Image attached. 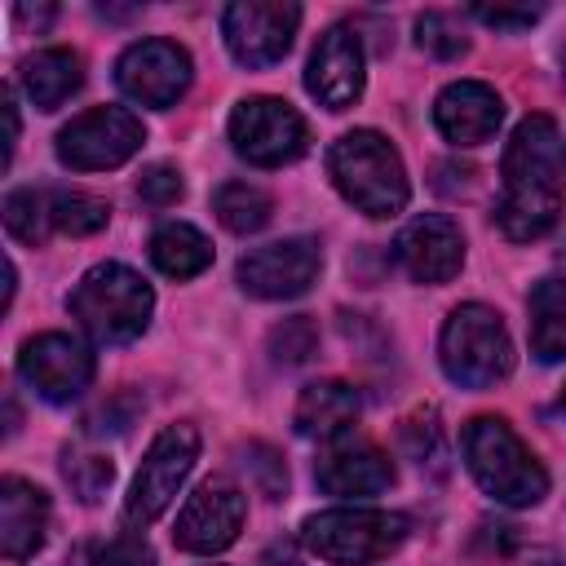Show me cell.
<instances>
[{
    "label": "cell",
    "instance_id": "6da1fadb",
    "mask_svg": "<svg viewBox=\"0 0 566 566\" xmlns=\"http://www.w3.org/2000/svg\"><path fill=\"white\" fill-rule=\"evenodd\" d=\"M504 195L495 203V226L513 243L544 239L562 221V137L548 115H526L504 146Z\"/></svg>",
    "mask_w": 566,
    "mask_h": 566
},
{
    "label": "cell",
    "instance_id": "7a4b0ae2",
    "mask_svg": "<svg viewBox=\"0 0 566 566\" xmlns=\"http://www.w3.org/2000/svg\"><path fill=\"white\" fill-rule=\"evenodd\" d=\"M464 447V464L473 473V482L509 509H531L548 495V473L544 464L531 455V447L509 429V420L500 416H473L460 433Z\"/></svg>",
    "mask_w": 566,
    "mask_h": 566
},
{
    "label": "cell",
    "instance_id": "3957f363",
    "mask_svg": "<svg viewBox=\"0 0 566 566\" xmlns=\"http://www.w3.org/2000/svg\"><path fill=\"white\" fill-rule=\"evenodd\" d=\"M327 172H332L336 190L367 217H394L411 199L402 155L376 128H354V133L336 137L327 150Z\"/></svg>",
    "mask_w": 566,
    "mask_h": 566
},
{
    "label": "cell",
    "instance_id": "277c9868",
    "mask_svg": "<svg viewBox=\"0 0 566 566\" xmlns=\"http://www.w3.org/2000/svg\"><path fill=\"white\" fill-rule=\"evenodd\" d=\"M66 305H71L75 323L97 345H128L146 332L150 310H155V292L137 270H128L119 261H102L75 283Z\"/></svg>",
    "mask_w": 566,
    "mask_h": 566
},
{
    "label": "cell",
    "instance_id": "5b68a950",
    "mask_svg": "<svg viewBox=\"0 0 566 566\" xmlns=\"http://www.w3.org/2000/svg\"><path fill=\"white\" fill-rule=\"evenodd\" d=\"M438 358H442L447 380L464 389H491L495 380L513 371V340H509L504 318L478 301L455 305L442 323Z\"/></svg>",
    "mask_w": 566,
    "mask_h": 566
},
{
    "label": "cell",
    "instance_id": "8992f818",
    "mask_svg": "<svg viewBox=\"0 0 566 566\" xmlns=\"http://www.w3.org/2000/svg\"><path fill=\"white\" fill-rule=\"evenodd\" d=\"M301 539L332 566H371L407 539V517L389 509H323L301 522Z\"/></svg>",
    "mask_w": 566,
    "mask_h": 566
},
{
    "label": "cell",
    "instance_id": "52a82bcc",
    "mask_svg": "<svg viewBox=\"0 0 566 566\" xmlns=\"http://www.w3.org/2000/svg\"><path fill=\"white\" fill-rule=\"evenodd\" d=\"M199 460V429L195 424H168L155 433V442L146 447V460L128 486V504H124V517L133 526H150L172 500H177V486L186 482V473L195 469Z\"/></svg>",
    "mask_w": 566,
    "mask_h": 566
},
{
    "label": "cell",
    "instance_id": "ba28073f",
    "mask_svg": "<svg viewBox=\"0 0 566 566\" xmlns=\"http://www.w3.org/2000/svg\"><path fill=\"white\" fill-rule=\"evenodd\" d=\"M230 142L256 168H283L305 155L310 128L283 97H243L230 111Z\"/></svg>",
    "mask_w": 566,
    "mask_h": 566
},
{
    "label": "cell",
    "instance_id": "9c48e42d",
    "mask_svg": "<svg viewBox=\"0 0 566 566\" xmlns=\"http://www.w3.org/2000/svg\"><path fill=\"white\" fill-rule=\"evenodd\" d=\"M142 142H146V128L133 111L93 106L57 133V159L75 172H102V168H119L124 159H133Z\"/></svg>",
    "mask_w": 566,
    "mask_h": 566
},
{
    "label": "cell",
    "instance_id": "30bf717a",
    "mask_svg": "<svg viewBox=\"0 0 566 566\" xmlns=\"http://www.w3.org/2000/svg\"><path fill=\"white\" fill-rule=\"evenodd\" d=\"M301 27V9L292 0H234L221 13V35L234 62L243 66H274Z\"/></svg>",
    "mask_w": 566,
    "mask_h": 566
},
{
    "label": "cell",
    "instance_id": "8fae6325",
    "mask_svg": "<svg viewBox=\"0 0 566 566\" xmlns=\"http://www.w3.org/2000/svg\"><path fill=\"white\" fill-rule=\"evenodd\" d=\"M243 491L226 478V473H212L195 486V495L186 500V509L177 513V526H172V544L181 553H199V557H212L221 548H230L239 539V526H243Z\"/></svg>",
    "mask_w": 566,
    "mask_h": 566
},
{
    "label": "cell",
    "instance_id": "7c38bea8",
    "mask_svg": "<svg viewBox=\"0 0 566 566\" xmlns=\"http://www.w3.org/2000/svg\"><path fill=\"white\" fill-rule=\"evenodd\" d=\"M318 265H323V248L318 239H279V243H265V248H252L248 256H239L234 274H239V287L256 301H287V296H301L310 292V283L318 279Z\"/></svg>",
    "mask_w": 566,
    "mask_h": 566
},
{
    "label": "cell",
    "instance_id": "4fadbf2b",
    "mask_svg": "<svg viewBox=\"0 0 566 566\" xmlns=\"http://www.w3.org/2000/svg\"><path fill=\"white\" fill-rule=\"evenodd\" d=\"M115 84L137 106L168 111L190 88V53L172 40H137L115 62Z\"/></svg>",
    "mask_w": 566,
    "mask_h": 566
},
{
    "label": "cell",
    "instance_id": "5bb4252c",
    "mask_svg": "<svg viewBox=\"0 0 566 566\" xmlns=\"http://www.w3.org/2000/svg\"><path fill=\"white\" fill-rule=\"evenodd\" d=\"M18 376L44 402H71L93 380V354L66 332H40L18 349Z\"/></svg>",
    "mask_w": 566,
    "mask_h": 566
},
{
    "label": "cell",
    "instance_id": "9a60e30c",
    "mask_svg": "<svg viewBox=\"0 0 566 566\" xmlns=\"http://www.w3.org/2000/svg\"><path fill=\"white\" fill-rule=\"evenodd\" d=\"M363 40H358V27H327L305 62V88L310 97H318L327 111H345L363 97Z\"/></svg>",
    "mask_w": 566,
    "mask_h": 566
},
{
    "label": "cell",
    "instance_id": "2e32d148",
    "mask_svg": "<svg viewBox=\"0 0 566 566\" xmlns=\"http://www.w3.org/2000/svg\"><path fill=\"white\" fill-rule=\"evenodd\" d=\"M394 256L416 283H447L464 265V234H460V226L451 217L424 212V217H411L398 230Z\"/></svg>",
    "mask_w": 566,
    "mask_h": 566
},
{
    "label": "cell",
    "instance_id": "e0dca14e",
    "mask_svg": "<svg viewBox=\"0 0 566 566\" xmlns=\"http://www.w3.org/2000/svg\"><path fill=\"white\" fill-rule=\"evenodd\" d=\"M314 478L327 495H340V500H358V495H380L394 486V464L389 455L367 442V438H354V433H340L327 442V451L318 455L314 464Z\"/></svg>",
    "mask_w": 566,
    "mask_h": 566
},
{
    "label": "cell",
    "instance_id": "ac0fdd59",
    "mask_svg": "<svg viewBox=\"0 0 566 566\" xmlns=\"http://www.w3.org/2000/svg\"><path fill=\"white\" fill-rule=\"evenodd\" d=\"M504 119V102L482 80H455L433 102V124L451 146H482L495 137Z\"/></svg>",
    "mask_w": 566,
    "mask_h": 566
},
{
    "label": "cell",
    "instance_id": "d6986e66",
    "mask_svg": "<svg viewBox=\"0 0 566 566\" xmlns=\"http://www.w3.org/2000/svg\"><path fill=\"white\" fill-rule=\"evenodd\" d=\"M49 535V495L27 482V478H4L0 482V553L9 562H27L31 553L44 548Z\"/></svg>",
    "mask_w": 566,
    "mask_h": 566
},
{
    "label": "cell",
    "instance_id": "ffe728a7",
    "mask_svg": "<svg viewBox=\"0 0 566 566\" xmlns=\"http://www.w3.org/2000/svg\"><path fill=\"white\" fill-rule=\"evenodd\" d=\"M363 411V398L354 385L345 380H310L296 398V411H292V424L301 438H318V442H332L340 433L354 429Z\"/></svg>",
    "mask_w": 566,
    "mask_h": 566
},
{
    "label": "cell",
    "instance_id": "44dd1931",
    "mask_svg": "<svg viewBox=\"0 0 566 566\" xmlns=\"http://www.w3.org/2000/svg\"><path fill=\"white\" fill-rule=\"evenodd\" d=\"M84 84V62L75 49H40L22 62V88L40 111H57Z\"/></svg>",
    "mask_w": 566,
    "mask_h": 566
},
{
    "label": "cell",
    "instance_id": "7402d4cb",
    "mask_svg": "<svg viewBox=\"0 0 566 566\" xmlns=\"http://www.w3.org/2000/svg\"><path fill=\"white\" fill-rule=\"evenodd\" d=\"M531 354L539 363L566 358V279H539L531 287Z\"/></svg>",
    "mask_w": 566,
    "mask_h": 566
},
{
    "label": "cell",
    "instance_id": "603a6c76",
    "mask_svg": "<svg viewBox=\"0 0 566 566\" xmlns=\"http://www.w3.org/2000/svg\"><path fill=\"white\" fill-rule=\"evenodd\" d=\"M150 261L168 279H195V274H203L212 265V243L195 226L168 221V226H159L150 234Z\"/></svg>",
    "mask_w": 566,
    "mask_h": 566
},
{
    "label": "cell",
    "instance_id": "cb8c5ba5",
    "mask_svg": "<svg viewBox=\"0 0 566 566\" xmlns=\"http://www.w3.org/2000/svg\"><path fill=\"white\" fill-rule=\"evenodd\" d=\"M270 208H274L270 195L252 181H226L212 195V212L230 234H256L270 221Z\"/></svg>",
    "mask_w": 566,
    "mask_h": 566
},
{
    "label": "cell",
    "instance_id": "d4e9b609",
    "mask_svg": "<svg viewBox=\"0 0 566 566\" xmlns=\"http://www.w3.org/2000/svg\"><path fill=\"white\" fill-rule=\"evenodd\" d=\"M49 226H53V203H49V195L44 190H9L4 195V230L18 239V243H27V248H35V243H44L49 239Z\"/></svg>",
    "mask_w": 566,
    "mask_h": 566
},
{
    "label": "cell",
    "instance_id": "484cf974",
    "mask_svg": "<svg viewBox=\"0 0 566 566\" xmlns=\"http://www.w3.org/2000/svg\"><path fill=\"white\" fill-rule=\"evenodd\" d=\"M398 447L407 460H416L420 469L424 464H442V451H447V429H442V416L438 407H416L402 424H398Z\"/></svg>",
    "mask_w": 566,
    "mask_h": 566
},
{
    "label": "cell",
    "instance_id": "4316f807",
    "mask_svg": "<svg viewBox=\"0 0 566 566\" xmlns=\"http://www.w3.org/2000/svg\"><path fill=\"white\" fill-rule=\"evenodd\" d=\"M49 203H53V226L66 234H97L111 217V203L88 190H53Z\"/></svg>",
    "mask_w": 566,
    "mask_h": 566
},
{
    "label": "cell",
    "instance_id": "83f0119b",
    "mask_svg": "<svg viewBox=\"0 0 566 566\" xmlns=\"http://www.w3.org/2000/svg\"><path fill=\"white\" fill-rule=\"evenodd\" d=\"M416 44H420L424 53L442 57V62L469 53V35H464L460 18H455V13H442V9H429V13L416 18Z\"/></svg>",
    "mask_w": 566,
    "mask_h": 566
},
{
    "label": "cell",
    "instance_id": "f1b7e54d",
    "mask_svg": "<svg viewBox=\"0 0 566 566\" xmlns=\"http://www.w3.org/2000/svg\"><path fill=\"white\" fill-rule=\"evenodd\" d=\"M270 354H274V363H283V367L310 363V358L318 354V323H314L310 314L283 318V323L270 332Z\"/></svg>",
    "mask_w": 566,
    "mask_h": 566
},
{
    "label": "cell",
    "instance_id": "f546056e",
    "mask_svg": "<svg viewBox=\"0 0 566 566\" xmlns=\"http://www.w3.org/2000/svg\"><path fill=\"white\" fill-rule=\"evenodd\" d=\"M239 464H243L248 482H252L265 500H279V495L287 491V464L279 460L274 447H265V442H248V447L239 451Z\"/></svg>",
    "mask_w": 566,
    "mask_h": 566
},
{
    "label": "cell",
    "instance_id": "4dcf8cb0",
    "mask_svg": "<svg viewBox=\"0 0 566 566\" xmlns=\"http://www.w3.org/2000/svg\"><path fill=\"white\" fill-rule=\"evenodd\" d=\"M62 473H66L71 491H75L84 504H97V500L106 495L111 478H115V464H111L106 455H71V451H66Z\"/></svg>",
    "mask_w": 566,
    "mask_h": 566
},
{
    "label": "cell",
    "instance_id": "1f68e13d",
    "mask_svg": "<svg viewBox=\"0 0 566 566\" xmlns=\"http://www.w3.org/2000/svg\"><path fill=\"white\" fill-rule=\"evenodd\" d=\"M181 190H186V181H181V172H177L172 164H150V168L137 177V195H142L150 208H168V203H177Z\"/></svg>",
    "mask_w": 566,
    "mask_h": 566
},
{
    "label": "cell",
    "instance_id": "d6a6232c",
    "mask_svg": "<svg viewBox=\"0 0 566 566\" xmlns=\"http://www.w3.org/2000/svg\"><path fill=\"white\" fill-rule=\"evenodd\" d=\"M102 566H155V553L142 535L119 531L111 544H102Z\"/></svg>",
    "mask_w": 566,
    "mask_h": 566
},
{
    "label": "cell",
    "instance_id": "836d02e7",
    "mask_svg": "<svg viewBox=\"0 0 566 566\" xmlns=\"http://www.w3.org/2000/svg\"><path fill=\"white\" fill-rule=\"evenodd\" d=\"M539 13L544 9H486V4H478L473 9V18L478 22H486V27H504V31H522V27H531V22H539Z\"/></svg>",
    "mask_w": 566,
    "mask_h": 566
},
{
    "label": "cell",
    "instance_id": "e575fe53",
    "mask_svg": "<svg viewBox=\"0 0 566 566\" xmlns=\"http://www.w3.org/2000/svg\"><path fill=\"white\" fill-rule=\"evenodd\" d=\"M18 22H35V31H40V27H49V22H53V4H44V9L18 4Z\"/></svg>",
    "mask_w": 566,
    "mask_h": 566
},
{
    "label": "cell",
    "instance_id": "d590c367",
    "mask_svg": "<svg viewBox=\"0 0 566 566\" xmlns=\"http://www.w3.org/2000/svg\"><path fill=\"white\" fill-rule=\"evenodd\" d=\"M557 57H562V71H566V40L557 44Z\"/></svg>",
    "mask_w": 566,
    "mask_h": 566
},
{
    "label": "cell",
    "instance_id": "8d00e7d4",
    "mask_svg": "<svg viewBox=\"0 0 566 566\" xmlns=\"http://www.w3.org/2000/svg\"><path fill=\"white\" fill-rule=\"evenodd\" d=\"M548 566H566V557H557V562H548Z\"/></svg>",
    "mask_w": 566,
    "mask_h": 566
},
{
    "label": "cell",
    "instance_id": "74e56055",
    "mask_svg": "<svg viewBox=\"0 0 566 566\" xmlns=\"http://www.w3.org/2000/svg\"><path fill=\"white\" fill-rule=\"evenodd\" d=\"M562 407H566V394H562Z\"/></svg>",
    "mask_w": 566,
    "mask_h": 566
}]
</instances>
